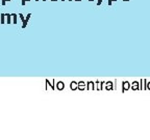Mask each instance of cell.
<instances>
[{
	"label": "cell",
	"mask_w": 150,
	"mask_h": 140,
	"mask_svg": "<svg viewBox=\"0 0 150 140\" xmlns=\"http://www.w3.org/2000/svg\"><path fill=\"white\" fill-rule=\"evenodd\" d=\"M129 88H130V83H129V82H128V81H123L122 82V92L128 90Z\"/></svg>",
	"instance_id": "6da1fadb"
},
{
	"label": "cell",
	"mask_w": 150,
	"mask_h": 140,
	"mask_svg": "<svg viewBox=\"0 0 150 140\" xmlns=\"http://www.w3.org/2000/svg\"><path fill=\"white\" fill-rule=\"evenodd\" d=\"M104 84H105V89L106 90H113L114 89V86H113V82H111V81H108V82H104Z\"/></svg>",
	"instance_id": "7a4b0ae2"
},
{
	"label": "cell",
	"mask_w": 150,
	"mask_h": 140,
	"mask_svg": "<svg viewBox=\"0 0 150 140\" xmlns=\"http://www.w3.org/2000/svg\"><path fill=\"white\" fill-rule=\"evenodd\" d=\"M77 88H78L79 90H83V89L86 88V83H84L83 81L77 82Z\"/></svg>",
	"instance_id": "3957f363"
},
{
	"label": "cell",
	"mask_w": 150,
	"mask_h": 140,
	"mask_svg": "<svg viewBox=\"0 0 150 140\" xmlns=\"http://www.w3.org/2000/svg\"><path fill=\"white\" fill-rule=\"evenodd\" d=\"M30 17H31V14H28V15L26 16V18L24 19V21H23V25H22V28H25L26 26H27V23H28V21H29Z\"/></svg>",
	"instance_id": "277c9868"
},
{
	"label": "cell",
	"mask_w": 150,
	"mask_h": 140,
	"mask_svg": "<svg viewBox=\"0 0 150 140\" xmlns=\"http://www.w3.org/2000/svg\"><path fill=\"white\" fill-rule=\"evenodd\" d=\"M139 82H138V81H134V83H132L131 84V86H130V88H131L132 89V90H139Z\"/></svg>",
	"instance_id": "5b68a950"
},
{
	"label": "cell",
	"mask_w": 150,
	"mask_h": 140,
	"mask_svg": "<svg viewBox=\"0 0 150 140\" xmlns=\"http://www.w3.org/2000/svg\"><path fill=\"white\" fill-rule=\"evenodd\" d=\"M65 87V84H64V82H62V81H59L56 83V88L59 89V90H63Z\"/></svg>",
	"instance_id": "8992f818"
},
{
	"label": "cell",
	"mask_w": 150,
	"mask_h": 140,
	"mask_svg": "<svg viewBox=\"0 0 150 140\" xmlns=\"http://www.w3.org/2000/svg\"><path fill=\"white\" fill-rule=\"evenodd\" d=\"M5 18H6V23L9 25L12 23V14H5Z\"/></svg>",
	"instance_id": "52a82bcc"
},
{
	"label": "cell",
	"mask_w": 150,
	"mask_h": 140,
	"mask_svg": "<svg viewBox=\"0 0 150 140\" xmlns=\"http://www.w3.org/2000/svg\"><path fill=\"white\" fill-rule=\"evenodd\" d=\"M70 88H71L72 90H75V89H77V82L72 81L71 84H70Z\"/></svg>",
	"instance_id": "ba28073f"
},
{
	"label": "cell",
	"mask_w": 150,
	"mask_h": 140,
	"mask_svg": "<svg viewBox=\"0 0 150 140\" xmlns=\"http://www.w3.org/2000/svg\"><path fill=\"white\" fill-rule=\"evenodd\" d=\"M87 84H88V87H87V89H88V90H91V89L93 90V89H94V84H95V83L90 81V82H88Z\"/></svg>",
	"instance_id": "9c48e42d"
},
{
	"label": "cell",
	"mask_w": 150,
	"mask_h": 140,
	"mask_svg": "<svg viewBox=\"0 0 150 140\" xmlns=\"http://www.w3.org/2000/svg\"><path fill=\"white\" fill-rule=\"evenodd\" d=\"M1 24H4L5 23V14H1Z\"/></svg>",
	"instance_id": "30bf717a"
},
{
	"label": "cell",
	"mask_w": 150,
	"mask_h": 140,
	"mask_svg": "<svg viewBox=\"0 0 150 140\" xmlns=\"http://www.w3.org/2000/svg\"><path fill=\"white\" fill-rule=\"evenodd\" d=\"M12 17L14 18L13 23H14V24H17V14H12Z\"/></svg>",
	"instance_id": "8fae6325"
},
{
	"label": "cell",
	"mask_w": 150,
	"mask_h": 140,
	"mask_svg": "<svg viewBox=\"0 0 150 140\" xmlns=\"http://www.w3.org/2000/svg\"><path fill=\"white\" fill-rule=\"evenodd\" d=\"M146 90H150V81L146 82Z\"/></svg>",
	"instance_id": "7c38bea8"
},
{
	"label": "cell",
	"mask_w": 150,
	"mask_h": 140,
	"mask_svg": "<svg viewBox=\"0 0 150 140\" xmlns=\"http://www.w3.org/2000/svg\"><path fill=\"white\" fill-rule=\"evenodd\" d=\"M8 1H12V0H1V4H2V5H5V3Z\"/></svg>",
	"instance_id": "4fadbf2b"
},
{
	"label": "cell",
	"mask_w": 150,
	"mask_h": 140,
	"mask_svg": "<svg viewBox=\"0 0 150 140\" xmlns=\"http://www.w3.org/2000/svg\"><path fill=\"white\" fill-rule=\"evenodd\" d=\"M19 17H20V19H21V20H22V22H23V21H24V16L22 15V14H19V15H18Z\"/></svg>",
	"instance_id": "5bb4252c"
},
{
	"label": "cell",
	"mask_w": 150,
	"mask_h": 140,
	"mask_svg": "<svg viewBox=\"0 0 150 140\" xmlns=\"http://www.w3.org/2000/svg\"><path fill=\"white\" fill-rule=\"evenodd\" d=\"M114 1H117V0H108V5H112V3Z\"/></svg>",
	"instance_id": "9a60e30c"
},
{
	"label": "cell",
	"mask_w": 150,
	"mask_h": 140,
	"mask_svg": "<svg viewBox=\"0 0 150 140\" xmlns=\"http://www.w3.org/2000/svg\"><path fill=\"white\" fill-rule=\"evenodd\" d=\"M27 1H30V0H22V5H25V2H27Z\"/></svg>",
	"instance_id": "2e32d148"
},
{
	"label": "cell",
	"mask_w": 150,
	"mask_h": 140,
	"mask_svg": "<svg viewBox=\"0 0 150 140\" xmlns=\"http://www.w3.org/2000/svg\"><path fill=\"white\" fill-rule=\"evenodd\" d=\"M101 3H102V0H98L97 1V5H100Z\"/></svg>",
	"instance_id": "e0dca14e"
},
{
	"label": "cell",
	"mask_w": 150,
	"mask_h": 140,
	"mask_svg": "<svg viewBox=\"0 0 150 140\" xmlns=\"http://www.w3.org/2000/svg\"><path fill=\"white\" fill-rule=\"evenodd\" d=\"M123 1H129V0H123Z\"/></svg>",
	"instance_id": "ac0fdd59"
},
{
	"label": "cell",
	"mask_w": 150,
	"mask_h": 140,
	"mask_svg": "<svg viewBox=\"0 0 150 140\" xmlns=\"http://www.w3.org/2000/svg\"><path fill=\"white\" fill-rule=\"evenodd\" d=\"M75 1H81V0H75Z\"/></svg>",
	"instance_id": "d6986e66"
},
{
	"label": "cell",
	"mask_w": 150,
	"mask_h": 140,
	"mask_svg": "<svg viewBox=\"0 0 150 140\" xmlns=\"http://www.w3.org/2000/svg\"><path fill=\"white\" fill-rule=\"evenodd\" d=\"M51 1H57V0H51Z\"/></svg>",
	"instance_id": "ffe728a7"
},
{
	"label": "cell",
	"mask_w": 150,
	"mask_h": 140,
	"mask_svg": "<svg viewBox=\"0 0 150 140\" xmlns=\"http://www.w3.org/2000/svg\"><path fill=\"white\" fill-rule=\"evenodd\" d=\"M89 1H93V0H89Z\"/></svg>",
	"instance_id": "44dd1931"
},
{
	"label": "cell",
	"mask_w": 150,
	"mask_h": 140,
	"mask_svg": "<svg viewBox=\"0 0 150 140\" xmlns=\"http://www.w3.org/2000/svg\"><path fill=\"white\" fill-rule=\"evenodd\" d=\"M62 1H65V0H62Z\"/></svg>",
	"instance_id": "7402d4cb"
},
{
	"label": "cell",
	"mask_w": 150,
	"mask_h": 140,
	"mask_svg": "<svg viewBox=\"0 0 150 140\" xmlns=\"http://www.w3.org/2000/svg\"><path fill=\"white\" fill-rule=\"evenodd\" d=\"M43 1H46V0H43Z\"/></svg>",
	"instance_id": "603a6c76"
},
{
	"label": "cell",
	"mask_w": 150,
	"mask_h": 140,
	"mask_svg": "<svg viewBox=\"0 0 150 140\" xmlns=\"http://www.w3.org/2000/svg\"><path fill=\"white\" fill-rule=\"evenodd\" d=\"M69 1H72V0H69Z\"/></svg>",
	"instance_id": "cb8c5ba5"
},
{
	"label": "cell",
	"mask_w": 150,
	"mask_h": 140,
	"mask_svg": "<svg viewBox=\"0 0 150 140\" xmlns=\"http://www.w3.org/2000/svg\"><path fill=\"white\" fill-rule=\"evenodd\" d=\"M36 1H39V0H36Z\"/></svg>",
	"instance_id": "d4e9b609"
}]
</instances>
